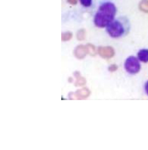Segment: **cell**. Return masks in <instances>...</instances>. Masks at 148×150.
Masks as SVG:
<instances>
[{"instance_id": "cell-1", "label": "cell", "mask_w": 148, "mask_h": 150, "mask_svg": "<svg viewBox=\"0 0 148 150\" xmlns=\"http://www.w3.org/2000/svg\"><path fill=\"white\" fill-rule=\"evenodd\" d=\"M116 8L111 2L103 4L100 7L94 18V24L99 28H104L108 26L115 18Z\"/></svg>"}, {"instance_id": "cell-2", "label": "cell", "mask_w": 148, "mask_h": 150, "mask_svg": "<svg viewBox=\"0 0 148 150\" xmlns=\"http://www.w3.org/2000/svg\"><path fill=\"white\" fill-rule=\"evenodd\" d=\"M125 30L123 25L119 21H112L108 25L107 32L111 37L114 38L120 37L125 33Z\"/></svg>"}, {"instance_id": "cell-3", "label": "cell", "mask_w": 148, "mask_h": 150, "mask_svg": "<svg viewBox=\"0 0 148 150\" xmlns=\"http://www.w3.org/2000/svg\"><path fill=\"white\" fill-rule=\"evenodd\" d=\"M126 71L130 74H137L141 70V64L139 60L135 57L130 56L125 63Z\"/></svg>"}, {"instance_id": "cell-4", "label": "cell", "mask_w": 148, "mask_h": 150, "mask_svg": "<svg viewBox=\"0 0 148 150\" xmlns=\"http://www.w3.org/2000/svg\"><path fill=\"white\" fill-rule=\"evenodd\" d=\"M90 91L86 87H84L78 90L75 93H70L69 94V98L70 99L82 100L88 98L90 95Z\"/></svg>"}, {"instance_id": "cell-5", "label": "cell", "mask_w": 148, "mask_h": 150, "mask_svg": "<svg viewBox=\"0 0 148 150\" xmlns=\"http://www.w3.org/2000/svg\"><path fill=\"white\" fill-rule=\"evenodd\" d=\"M98 54L103 58L109 59L115 56V52L111 46H100L97 50Z\"/></svg>"}, {"instance_id": "cell-6", "label": "cell", "mask_w": 148, "mask_h": 150, "mask_svg": "<svg viewBox=\"0 0 148 150\" xmlns=\"http://www.w3.org/2000/svg\"><path fill=\"white\" fill-rule=\"evenodd\" d=\"M74 56L79 59H83L87 54H88V49L87 45H79L75 49Z\"/></svg>"}, {"instance_id": "cell-7", "label": "cell", "mask_w": 148, "mask_h": 150, "mask_svg": "<svg viewBox=\"0 0 148 150\" xmlns=\"http://www.w3.org/2000/svg\"><path fill=\"white\" fill-rule=\"evenodd\" d=\"M74 76L76 78V81L75 82V86L76 87H82L86 84V80L83 76H82L80 72L78 71L75 72L74 74Z\"/></svg>"}, {"instance_id": "cell-8", "label": "cell", "mask_w": 148, "mask_h": 150, "mask_svg": "<svg viewBox=\"0 0 148 150\" xmlns=\"http://www.w3.org/2000/svg\"><path fill=\"white\" fill-rule=\"evenodd\" d=\"M138 59L144 62H148V49H141L138 53Z\"/></svg>"}, {"instance_id": "cell-9", "label": "cell", "mask_w": 148, "mask_h": 150, "mask_svg": "<svg viewBox=\"0 0 148 150\" xmlns=\"http://www.w3.org/2000/svg\"><path fill=\"white\" fill-rule=\"evenodd\" d=\"M140 11L148 13V0H141L138 5Z\"/></svg>"}, {"instance_id": "cell-10", "label": "cell", "mask_w": 148, "mask_h": 150, "mask_svg": "<svg viewBox=\"0 0 148 150\" xmlns=\"http://www.w3.org/2000/svg\"><path fill=\"white\" fill-rule=\"evenodd\" d=\"M73 33L71 32L68 31L65 33H63L61 34V40L63 42H66L71 40L73 38Z\"/></svg>"}, {"instance_id": "cell-11", "label": "cell", "mask_w": 148, "mask_h": 150, "mask_svg": "<svg viewBox=\"0 0 148 150\" xmlns=\"http://www.w3.org/2000/svg\"><path fill=\"white\" fill-rule=\"evenodd\" d=\"M76 38L79 40H83L86 38L85 30V29L79 30L76 34Z\"/></svg>"}, {"instance_id": "cell-12", "label": "cell", "mask_w": 148, "mask_h": 150, "mask_svg": "<svg viewBox=\"0 0 148 150\" xmlns=\"http://www.w3.org/2000/svg\"><path fill=\"white\" fill-rule=\"evenodd\" d=\"M88 46V54L92 56H95L97 52L95 50V46L90 43H88L86 45Z\"/></svg>"}, {"instance_id": "cell-13", "label": "cell", "mask_w": 148, "mask_h": 150, "mask_svg": "<svg viewBox=\"0 0 148 150\" xmlns=\"http://www.w3.org/2000/svg\"><path fill=\"white\" fill-rule=\"evenodd\" d=\"M80 2L83 6L85 7H89L92 5V0H80Z\"/></svg>"}, {"instance_id": "cell-14", "label": "cell", "mask_w": 148, "mask_h": 150, "mask_svg": "<svg viewBox=\"0 0 148 150\" xmlns=\"http://www.w3.org/2000/svg\"><path fill=\"white\" fill-rule=\"evenodd\" d=\"M117 69H118V67L116 64H112L108 68V70L111 72H113L117 71Z\"/></svg>"}, {"instance_id": "cell-15", "label": "cell", "mask_w": 148, "mask_h": 150, "mask_svg": "<svg viewBox=\"0 0 148 150\" xmlns=\"http://www.w3.org/2000/svg\"><path fill=\"white\" fill-rule=\"evenodd\" d=\"M67 1L71 5H76L78 2V0H67Z\"/></svg>"}, {"instance_id": "cell-16", "label": "cell", "mask_w": 148, "mask_h": 150, "mask_svg": "<svg viewBox=\"0 0 148 150\" xmlns=\"http://www.w3.org/2000/svg\"><path fill=\"white\" fill-rule=\"evenodd\" d=\"M145 90L146 93L148 95V80L147 81V83H145Z\"/></svg>"}]
</instances>
